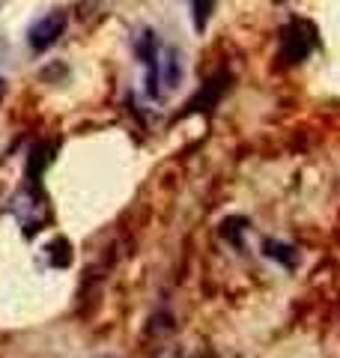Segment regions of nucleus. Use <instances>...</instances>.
<instances>
[{
    "mask_svg": "<svg viewBox=\"0 0 340 358\" xmlns=\"http://www.w3.org/2000/svg\"><path fill=\"white\" fill-rule=\"evenodd\" d=\"M316 48V30L308 21H290L281 30V42H278V57L281 63L296 66L302 60H308V54Z\"/></svg>",
    "mask_w": 340,
    "mask_h": 358,
    "instance_id": "nucleus-1",
    "label": "nucleus"
},
{
    "mask_svg": "<svg viewBox=\"0 0 340 358\" xmlns=\"http://www.w3.org/2000/svg\"><path fill=\"white\" fill-rule=\"evenodd\" d=\"M63 30H66V13H48L39 21H33L27 30L30 51H48L51 45L63 36Z\"/></svg>",
    "mask_w": 340,
    "mask_h": 358,
    "instance_id": "nucleus-2",
    "label": "nucleus"
},
{
    "mask_svg": "<svg viewBox=\"0 0 340 358\" xmlns=\"http://www.w3.org/2000/svg\"><path fill=\"white\" fill-rule=\"evenodd\" d=\"M227 81H230V78H227L224 72L218 78H212V81H206L200 87V93L188 102V110H212L215 105L221 102V96L227 93Z\"/></svg>",
    "mask_w": 340,
    "mask_h": 358,
    "instance_id": "nucleus-3",
    "label": "nucleus"
},
{
    "mask_svg": "<svg viewBox=\"0 0 340 358\" xmlns=\"http://www.w3.org/2000/svg\"><path fill=\"white\" fill-rule=\"evenodd\" d=\"M158 75H162L164 87H170V90L183 81V60H179V51L176 48H167L164 57L158 60Z\"/></svg>",
    "mask_w": 340,
    "mask_h": 358,
    "instance_id": "nucleus-4",
    "label": "nucleus"
},
{
    "mask_svg": "<svg viewBox=\"0 0 340 358\" xmlns=\"http://www.w3.org/2000/svg\"><path fill=\"white\" fill-rule=\"evenodd\" d=\"M263 248H266V257H271V260H281L283 266H292V263H296V254H292L290 245H281V242H271V239H269Z\"/></svg>",
    "mask_w": 340,
    "mask_h": 358,
    "instance_id": "nucleus-5",
    "label": "nucleus"
},
{
    "mask_svg": "<svg viewBox=\"0 0 340 358\" xmlns=\"http://www.w3.org/2000/svg\"><path fill=\"white\" fill-rule=\"evenodd\" d=\"M191 9H194V27L203 33V27H206V21L215 9V0H191Z\"/></svg>",
    "mask_w": 340,
    "mask_h": 358,
    "instance_id": "nucleus-6",
    "label": "nucleus"
},
{
    "mask_svg": "<svg viewBox=\"0 0 340 358\" xmlns=\"http://www.w3.org/2000/svg\"><path fill=\"white\" fill-rule=\"evenodd\" d=\"M3 99H6V81L0 78V102H3Z\"/></svg>",
    "mask_w": 340,
    "mask_h": 358,
    "instance_id": "nucleus-7",
    "label": "nucleus"
}]
</instances>
